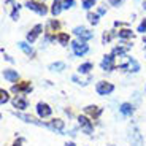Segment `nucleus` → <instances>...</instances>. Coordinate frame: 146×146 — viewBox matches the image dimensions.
<instances>
[{"mask_svg": "<svg viewBox=\"0 0 146 146\" xmlns=\"http://www.w3.org/2000/svg\"><path fill=\"white\" fill-rule=\"evenodd\" d=\"M140 70V64L137 62L135 59L129 57V64H127V72H132V73H137Z\"/></svg>", "mask_w": 146, "mask_h": 146, "instance_id": "nucleus-18", "label": "nucleus"}, {"mask_svg": "<svg viewBox=\"0 0 146 146\" xmlns=\"http://www.w3.org/2000/svg\"><path fill=\"white\" fill-rule=\"evenodd\" d=\"M8 102H10V94H8V91L2 89V91H0V103L5 105V103H8Z\"/></svg>", "mask_w": 146, "mask_h": 146, "instance_id": "nucleus-26", "label": "nucleus"}, {"mask_svg": "<svg viewBox=\"0 0 146 146\" xmlns=\"http://www.w3.org/2000/svg\"><path fill=\"white\" fill-rule=\"evenodd\" d=\"M35 111H36V114H38V117H41V119H46V117H49L52 114V108L48 105V103H44V102L36 103Z\"/></svg>", "mask_w": 146, "mask_h": 146, "instance_id": "nucleus-5", "label": "nucleus"}, {"mask_svg": "<svg viewBox=\"0 0 146 146\" xmlns=\"http://www.w3.org/2000/svg\"><path fill=\"white\" fill-rule=\"evenodd\" d=\"M46 33L57 36L59 33H60V22H59L57 19H51V21H49V24H48V30H46Z\"/></svg>", "mask_w": 146, "mask_h": 146, "instance_id": "nucleus-13", "label": "nucleus"}, {"mask_svg": "<svg viewBox=\"0 0 146 146\" xmlns=\"http://www.w3.org/2000/svg\"><path fill=\"white\" fill-rule=\"evenodd\" d=\"M19 48H21V49H22L24 52H26V54L29 56V57H33V56H35V51L32 49V46H29V44L24 43V41H22V43H19Z\"/></svg>", "mask_w": 146, "mask_h": 146, "instance_id": "nucleus-21", "label": "nucleus"}, {"mask_svg": "<svg viewBox=\"0 0 146 146\" xmlns=\"http://www.w3.org/2000/svg\"><path fill=\"white\" fill-rule=\"evenodd\" d=\"M15 116L18 117V119H22L24 122H27V124H33V125H43V127H48V122H43V121H38L36 117H33V116H30V114H24V113H18L16 111L15 113Z\"/></svg>", "mask_w": 146, "mask_h": 146, "instance_id": "nucleus-6", "label": "nucleus"}, {"mask_svg": "<svg viewBox=\"0 0 146 146\" xmlns=\"http://www.w3.org/2000/svg\"><path fill=\"white\" fill-rule=\"evenodd\" d=\"M73 32H75V35H78L81 38V40L83 41H86V40H91L92 36V32H89L88 29H84V27H76V29L73 30Z\"/></svg>", "mask_w": 146, "mask_h": 146, "instance_id": "nucleus-17", "label": "nucleus"}, {"mask_svg": "<svg viewBox=\"0 0 146 146\" xmlns=\"http://www.w3.org/2000/svg\"><path fill=\"white\" fill-rule=\"evenodd\" d=\"M22 145H24V138H16L11 146H22Z\"/></svg>", "mask_w": 146, "mask_h": 146, "instance_id": "nucleus-32", "label": "nucleus"}, {"mask_svg": "<svg viewBox=\"0 0 146 146\" xmlns=\"http://www.w3.org/2000/svg\"><path fill=\"white\" fill-rule=\"evenodd\" d=\"M102 111H103V110L100 108V106H97V105H88L86 108H84V114L89 116L92 121L99 119V117L102 116Z\"/></svg>", "mask_w": 146, "mask_h": 146, "instance_id": "nucleus-9", "label": "nucleus"}, {"mask_svg": "<svg viewBox=\"0 0 146 146\" xmlns=\"http://www.w3.org/2000/svg\"><path fill=\"white\" fill-rule=\"evenodd\" d=\"M72 49H73V52H75V56H84L89 51V46L86 43H83V41H81V43L80 41H73Z\"/></svg>", "mask_w": 146, "mask_h": 146, "instance_id": "nucleus-12", "label": "nucleus"}, {"mask_svg": "<svg viewBox=\"0 0 146 146\" xmlns=\"http://www.w3.org/2000/svg\"><path fill=\"white\" fill-rule=\"evenodd\" d=\"M13 103V108H18V110H27L29 106V100H27L26 95H16L15 99L11 100Z\"/></svg>", "mask_w": 146, "mask_h": 146, "instance_id": "nucleus-10", "label": "nucleus"}, {"mask_svg": "<svg viewBox=\"0 0 146 146\" xmlns=\"http://www.w3.org/2000/svg\"><path fill=\"white\" fill-rule=\"evenodd\" d=\"M111 146H113V145H111Z\"/></svg>", "mask_w": 146, "mask_h": 146, "instance_id": "nucleus-36", "label": "nucleus"}, {"mask_svg": "<svg viewBox=\"0 0 146 146\" xmlns=\"http://www.w3.org/2000/svg\"><path fill=\"white\" fill-rule=\"evenodd\" d=\"M41 30H43V26L41 24H36L35 27H33L32 30H30L29 33H27V41H30V43H33V41L40 36V33H41Z\"/></svg>", "mask_w": 146, "mask_h": 146, "instance_id": "nucleus-16", "label": "nucleus"}, {"mask_svg": "<svg viewBox=\"0 0 146 146\" xmlns=\"http://www.w3.org/2000/svg\"><path fill=\"white\" fill-rule=\"evenodd\" d=\"M119 111L122 116H132V114L135 113V106L133 103H129V102H124L119 105Z\"/></svg>", "mask_w": 146, "mask_h": 146, "instance_id": "nucleus-15", "label": "nucleus"}, {"mask_svg": "<svg viewBox=\"0 0 146 146\" xmlns=\"http://www.w3.org/2000/svg\"><path fill=\"white\" fill-rule=\"evenodd\" d=\"M129 48L130 46H116L113 49V52L111 54H114V56H122V54H125V52L129 51Z\"/></svg>", "mask_w": 146, "mask_h": 146, "instance_id": "nucleus-25", "label": "nucleus"}, {"mask_svg": "<svg viewBox=\"0 0 146 146\" xmlns=\"http://www.w3.org/2000/svg\"><path fill=\"white\" fill-rule=\"evenodd\" d=\"M130 145L132 146H143V137L137 127H132V130H130Z\"/></svg>", "mask_w": 146, "mask_h": 146, "instance_id": "nucleus-11", "label": "nucleus"}, {"mask_svg": "<svg viewBox=\"0 0 146 146\" xmlns=\"http://www.w3.org/2000/svg\"><path fill=\"white\" fill-rule=\"evenodd\" d=\"M78 125H80L81 130H83L84 133H88V135H91L92 132H94L92 119L89 116H86V114H80V116H78Z\"/></svg>", "mask_w": 146, "mask_h": 146, "instance_id": "nucleus-1", "label": "nucleus"}, {"mask_svg": "<svg viewBox=\"0 0 146 146\" xmlns=\"http://www.w3.org/2000/svg\"><path fill=\"white\" fill-rule=\"evenodd\" d=\"M11 91L15 92L16 95H26L32 91V84H30L29 81H21V83H18V84H13Z\"/></svg>", "mask_w": 146, "mask_h": 146, "instance_id": "nucleus-4", "label": "nucleus"}, {"mask_svg": "<svg viewBox=\"0 0 146 146\" xmlns=\"http://www.w3.org/2000/svg\"><path fill=\"white\" fill-rule=\"evenodd\" d=\"M117 36H119V38H132V36H133V32H132L130 29H122V30H119V32H117Z\"/></svg>", "mask_w": 146, "mask_h": 146, "instance_id": "nucleus-24", "label": "nucleus"}, {"mask_svg": "<svg viewBox=\"0 0 146 146\" xmlns=\"http://www.w3.org/2000/svg\"><path fill=\"white\" fill-rule=\"evenodd\" d=\"M138 32H143V33L146 32V18L143 19V21H141V24L138 26Z\"/></svg>", "mask_w": 146, "mask_h": 146, "instance_id": "nucleus-31", "label": "nucleus"}, {"mask_svg": "<svg viewBox=\"0 0 146 146\" xmlns=\"http://www.w3.org/2000/svg\"><path fill=\"white\" fill-rule=\"evenodd\" d=\"M99 13H88V19H89V22H91V24H99Z\"/></svg>", "mask_w": 146, "mask_h": 146, "instance_id": "nucleus-27", "label": "nucleus"}, {"mask_svg": "<svg viewBox=\"0 0 146 146\" xmlns=\"http://www.w3.org/2000/svg\"><path fill=\"white\" fill-rule=\"evenodd\" d=\"M26 7L29 8V10L38 13V15H46V13H48V8H46V5H44V2H35V0H29V2L26 3Z\"/></svg>", "mask_w": 146, "mask_h": 146, "instance_id": "nucleus-7", "label": "nucleus"}, {"mask_svg": "<svg viewBox=\"0 0 146 146\" xmlns=\"http://www.w3.org/2000/svg\"><path fill=\"white\" fill-rule=\"evenodd\" d=\"M2 75H3V78H5L7 81H10V83H16V81L19 80L18 70H13V68H5Z\"/></svg>", "mask_w": 146, "mask_h": 146, "instance_id": "nucleus-14", "label": "nucleus"}, {"mask_svg": "<svg viewBox=\"0 0 146 146\" xmlns=\"http://www.w3.org/2000/svg\"><path fill=\"white\" fill-rule=\"evenodd\" d=\"M68 40H70V36H68V33H65V32H60L57 35V41L62 44V46H67V44H68Z\"/></svg>", "mask_w": 146, "mask_h": 146, "instance_id": "nucleus-22", "label": "nucleus"}, {"mask_svg": "<svg viewBox=\"0 0 146 146\" xmlns=\"http://www.w3.org/2000/svg\"><path fill=\"white\" fill-rule=\"evenodd\" d=\"M92 68H94L92 62H84V64H81V65L78 67V73H81V75H86V73H89Z\"/></svg>", "mask_w": 146, "mask_h": 146, "instance_id": "nucleus-20", "label": "nucleus"}, {"mask_svg": "<svg viewBox=\"0 0 146 146\" xmlns=\"http://www.w3.org/2000/svg\"><path fill=\"white\" fill-rule=\"evenodd\" d=\"M97 13H99L100 16H102V15H105V13H106V8H105V7H100V8H99V11H97Z\"/></svg>", "mask_w": 146, "mask_h": 146, "instance_id": "nucleus-34", "label": "nucleus"}, {"mask_svg": "<svg viewBox=\"0 0 146 146\" xmlns=\"http://www.w3.org/2000/svg\"><path fill=\"white\" fill-rule=\"evenodd\" d=\"M62 10H64V7H62V0H54V2H52V7H51V13H52L54 16H57Z\"/></svg>", "mask_w": 146, "mask_h": 146, "instance_id": "nucleus-19", "label": "nucleus"}, {"mask_svg": "<svg viewBox=\"0 0 146 146\" xmlns=\"http://www.w3.org/2000/svg\"><path fill=\"white\" fill-rule=\"evenodd\" d=\"M73 5H75V0H62V7H64V10H68V8H72Z\"/></svg>", "mask_w": 146, "mask_h": 146, "instance_id": "nucleus-28", "label": "nucleus"}, {"mask_svg": "<svg viewBox=\"0 0 146 146\" xmlns=\"http://www.w3.org/2000/svg\"><path fill=\"white\" fill-rule=\"evenodd\" d=\"M48 129H51L56 133H64V129H65V121L60 119V117H54L52 121L48 122Z\"/></svg>", "mask_w": 146, "mask_h": 146, "instance_id": "nucleus-8", "label": "nucleus"}, {"mask_svg": "<svg viewBox=\"0 0 146 146\" xmlns=\"http://www.w3.org/2000/svg\"><path fill=\"white\" fill-rule=\"evenodd\" d=\"M48 68L51 70V72H62V70H65V64L64 62H54L48 67Z\"/></svg>", "mask_w": 146, "mask_h": 146, "instance_id": "nucleus-23", "label": "nucleus"}, {"mask_svg": "<svg viewBox=\"0 0 146 146\" xmlns=\"http://www.w3.org/2000/svg\"><path fill=\"white\" fill-rule=\"evenodd\" d=\"M113 35H114V33H111V32H108V33L105 32V33H103V43H108V41L113 38Z\"/></svg>", "mask_w": 146, "mask_h": 146, "instance_id": "nucleus-30", "label": "nucleus"}, {"mask_svg": "<svg viewBox=\"0 0 146 146\" xmlns=\"http://www.w3.org/2000/svg\"><path fill=\"white\" fill-rule=\"evenodd\" d=\"M95 91L99 95H110L114 91V84L110 83V81H99L95 84Z\"/></svg>", "mask_w": 146, "mask_h": 146, "instance_id": "nucleus-3", "label": "nucleus"}, {"mask_svg": "<svg viewBox=\"0 0 146 146\" xmlns=\"http://www.w3.org/2000/svg\"><path fill=\"white\" fill-rule=\"evenodd\" d=\"M116 56L114 54H106L103 56L102 62H100V67H102L103 72H113L114 68H116Z\"/></svg>", "mask_w": 146, "mask_h": 146, "instance_id": "nucleus-2", "label": "nucleus"}, {"mask_svg": "<svg viewBox=\"0 0 146 146\" xmlns=\"http://www.w3.org/2000/svg\"><path fill=\"white\" fill-rule=\"evenodd\" d=\"M65 146H75V143H67Z\"/></svg>", "mask_w": 146, "mask_h": 146, "instance_id": "nucleus-35", "label": "nucleus"}, {"mask_svg": "<svg viewBox=\"0 0 146 146\" xmlns=\"http://www.w3.org/2000/svg\"><path fill=\"white\" fill-rule=\"evenodd\" d=\"M95 5V0H83V7L86 8V10H89V8H92Z\"/></svg>", "mask_w": 146, "mask_h": 146, "instance_id": "nucleus-29", "label": "nucleus"}, {"mask_svg": "<svg viewBox=\"0 0 146 146\" xmlns=\"http://www.w3.org/2000/svg\"><path fill=\"white\" fill-rule=\"evenodd\" d=\"M122 2H124V0H110V3L113 5V7H119Z\"/></svg>", "mask_w": 146, "mask_h": 146, "instance_id": "nucleus-33", "label": "nucleus"}]
</instances>
